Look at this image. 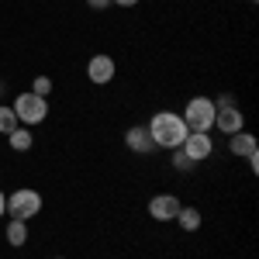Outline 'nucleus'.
Segmentation results:
<instances>
[{
    "label": "nucleus",
    "instance_id": "f257e3e1",
    "mask_svg": "<svg viewBox=\"0 0 259 259\" xmlns=\"http://www.w3.org/2000/svg\"><path fill=\"white\" fill-rule=\"evenodd\" d=\"M145 128H149V135L156 142V149H180L183 139L190 135V128L183 124V118L177 111H156Z\"/></svg>",
    "mask_w": 259,
    "mask_h": 259
},
{
    "label": "nucleus",
    "instance_id": "f03ea898",
    "mask_svg": "<svg viewBox=\"0 0 259 259\" xmlns=\"http://www.w3.org/2000/svg\"><path fill=\"white\" fill-rule=\"evenodd\" d=\"M180 118H183V124L190 132H211L214 128V100L211 97H190Z\"/></svg>",
    "mask_w": 259,
    "mask_h": 259
},
{
    "label": "nucleus",
    "instance_id": "7ed1b4c3",
    "mask_svg": "<svg viewBox=\"0 0 259 259\" xmlns=\"http://www.w3.org/2000/svg\"><path fill=\"white\" fill-rule=\"evenodd\" d=\"M11 111L18 114L21 124H38V121L49 118V100L28 90V94H18V100L11 104Z\"/></svg>",
    "mask_w": 259,
    "mask_h": 259
},
{
    "label": "nucleus",
    "instance_id": "20e7f679",
    "mask_svg": "<svg viewBox=\"0 0 259 259\" xmlns=\"http://www.w3.org/2000/svg\"><path fill=\"white\" fill-rule=\"evenodd\" d=\"M41 211V194L38 190H31V187H21V190H14L11 197H7V214L18 221H28L35 218Z\"/></svg>",
    "mask_w": 259,
    "mask_h": 259
},
{
    "label": "nucleus",
    "instance_id": "39448f33",
    "mask_svg": "<svg viewBox=\"0 0 259 259\" xmlns=\"http://www.w3.org/2000/svg\"><path fill=\"white\" fill-rule=\"evenodd\" d=\"M187 156L194 162H204L214 156V142H211V132H190L187 139H183V145H180Z\"/></svg>",
    "mask_w": 259,
    "mask_h": 259
},
{
    "label": "nucleus",
    "instance_id": "423d86ee",
    "mask_svg": "<svg viewBox=\"0 0 259 259\" xmlns=\"http://www.w3.org/2000/svg\"><path fill=\"white\" fill-rule=\"evenodd\" d=\"M214 128L218 132H225V135H235V132H242L245 128V114H242L235 104H214Z\"/></svg>",
    "mask_w": 259,
    "mask_h": 259
},
{
    "label": "nucleus",
    "instance_id": "0eeeda50",
    "mask_svg": "<svg viewBox=\"0 0 259 259\" xmlns=\"http://www.w3.org/2000/svg\"><path fill=\"white\" fill-rule=\"evenodd\" d=\"M180 197H173V194H156V197L149 200V214L156 221H177V214H180Z\"/></svg>",
    "mask_w": 259,
    "mask_h": 259
},
{
    "label": "nucleus",
    "instance_id": "6e6552de",
    "mask_svg": "<svg viewBox=\"0 0 259 259\" xmlns=\"http://www.w3.org/2000/svg\"><path fill=\"white\" fill-rule=\"evenodd\" d=\"M114 59L111 56H94V59L87 62V80L90 83H97V87H104V83H111L114 80Z\"/></svg>",
    "mask_w": 259,
    "mask_h": 259
},
{
    "label": "nucleus",
    "instance_id": "1a4fd4ad",
    "mask_svg": "<svg viewBox=\"0 0 259 259\" xmlns=\"http://www.w3.org/2000/svg\"><path fill=\"white\" fill-rule=\"evenodd\" d=\"M124 145H128L135 156H149V152L156 149V142H152V135H149V128H145V124L128 128V132H124Z\"/></svg>",
    "mask_w": 259,
    "mask_h": 259
},
{
    "label": "nucleus",
    "instance_id": "9d476101",
    "mask_svg": "<svg viewBox=\"0 0 259 259\" xmlns=\"http://www.w3.org/2000/svg\"><path fill=\"white\" fill-rule=\"evenodd\" d=\"M228 152L239 156V159H252V156H259L256 135H249V132H235V135H228Z\"/></svg>",
    "mask_w": 259,
    "mask_h": 259
},
{
    "label": "nucleus",
    "instance_id": "9b49d317",
    "mask_svg": "<svg viewBox=\"0 0 259 259\" xmlns=\"http://www.w3.org/2000/svg\"><path fill=\"white\" fill-rule=\"evenodd\" d=\"M7 142H11V149H14V152H28V149L35 145V135H31L28 128H21V124H18V128L7 135Z\"/></svg>",
    "mask_w": 259,
    "mask_h": 259
},
{
    "label": "nucleus",
    "instance_id": "f8f14e48",
    "mask_svg": "<svg viewBox=\"0 0 259 259\" xmlns=\"http://www.w3.org/2000/svg\"><path fill=\"white\" fill-rule=\"evenodd\" d=\"M7 242H11L14 249H21V245L28 242V221H18V218L7 221Z\"/></svg>",
    "mask_w": 259,
    "mask_h": 259
},
{
    "label": "nucleus",
    "instance_id": "ddd939ff",
    "mask_svg": "<svg viewBox=\"0 0 259 259\" xmlns=\"http://www.w3.org/2000/svg\"><path fill=\"white\" fill-rule=\"evenodd\" d=\"M177 221H180V228H183V232H197V228H200V211L187 204V207H180Z\"/></svg>",
    "mask_w": 259,
    "mask_h": 259
},
{
    "label": "nucleus",
    "instance_id": "4468645a",
    "mask_svg": "<svg viewBox=\"0 0 259 259\" xmlns=\"http://www.w3.org/2000/svg\"><path fill=\"white\" fill-rule=\"evenodd\" d=\"M14 128H18V114L11 111V104H4V107H0V132H4V135H11Z\"/></svg>",
    "mask_w": 259,
    "mask_h": 259
},
{
    "label": "nucleus",
    "instance_id": "2eb2a0df",
    "mask_svg": "<svg viewBox=\"0 0 259 259\" xmlns=\"http://www.w3.org/2000/svg\"><path fill=\"white\" fill-rule=\"evenodd\" d=\"M194 166H197V162L190 159V156H187L183 149H173V169H177V173H190Z\"/></svg>",
    "mask_w": 259,
    "mask_h": 259
},
{
    "label": "nucleus",
    "instance_id": "dca6fc26",
    "mask_svg": "<svg viewBox=\"0 0 259 259\" xmlns=\"http://www.w3.org/2000/svg\"><path fill=\"white\" fill-rule=\"evenodd\" d=\"M31 94H38V97L49 100V94H52V80H49V76H35V83H31Z\"/></svg>",
    "mask_w": 259,
    "mask_h": 259
},
{
    "label": "nucleus",
    "instance_id": "f3484780",
    "mask_svg": "<svg viewBox=\"0 0 259 259\" xmlns=\"http://www.w3.org/2000/svg\"><path fill=\"white\" fill-rule=\"evenodd\" d=\"M87 7H94V11H104V7H111V0H87Z\"/></svg>",
    "mask_w": 259,
    "mask_h": 259
},
{
    "label": "nucleus",
    "instance_id": "a211bd4d",
    "mask_svg": "<svg viewBox=\"0 0 259 259\" xmlns=\"http://www.w3.org/2000/svg\"><path fill=\"white\" fill-rule=\"evenodd\" d=\"M111 4H118V7H135L139 0H111Z\"/></svg>",
    "mask_w": 259,
    "mask_h": 259
},
{
    "label": "nucleus",
    "instance_id": "6ab92c4d",
    "mask_svg": "<svg viewBox=\"0 0 259 259\" xmlns=\"http://www.w3.org/2000/svg\"><path fill=\"white\" fill-rule=\"evenodd\" d=\"M4 214H7V197L0 194V218H4Z\"/></svg>",
    "mask_w": 259,
    "mask_h": 259
},
{
    "label": "nucleus",
    "instance_id": "aec40b11",
    "mask_svg": "<svg viewBox=\"0 0 259 259\" xmlns=\"http://www.w3.org/2000/svg\"><path fill=\"white\" fill-rule=\"evenodd\" d=\"M0 94H4V83H0Z\"/></svg>",
    "mask_w": 259,
    "mask_h": 259
},
{
    "label": "nucleus",
    "instance_id": "412c9836",
    "mask_svg": "<svg viewBox=\"0 0 259 259\" xmlns=\"http://www.w3.org/2000/svg\"><path fill=\"white\" fill-rule=\"evenodd\" d=\"M59 259H62V256H59Z\"/></svg>",
    "mask_w": 259,
    "mask_h": 259
}]
</instances>
